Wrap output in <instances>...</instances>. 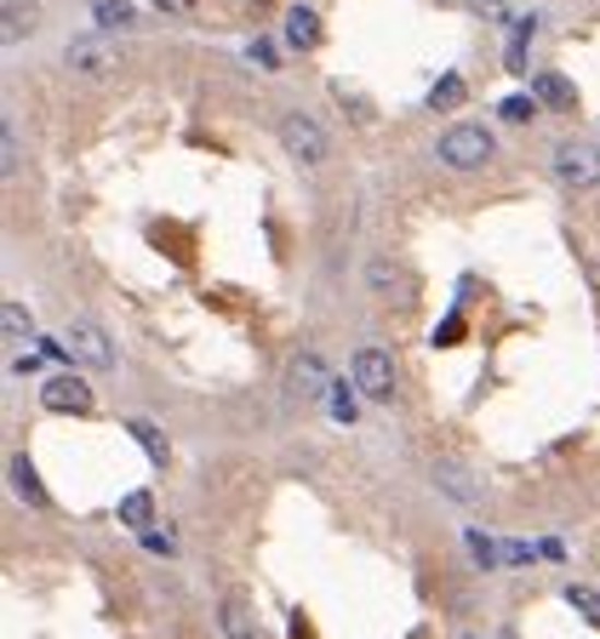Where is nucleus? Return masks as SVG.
<instances>
[{"instance_id": "1", "label": "nucleus", "mask_w": 600, "mask_h": 639, "mask_svg": "<svg viewBox=\"0 0 600 639\" xmlns=\"http://www.w3.org/2000/svg\"><path fill=\"white\" fill-rule=\"evenodd\" d=\"M435 149H440V161L452 171H474V166L492 161V132L486 126H452V132H440Z\"/></svg>"}, {"instance_id": "2", "label": "nucleus", "mask_w": 600, "mask_h": 639, "mask_svg": "<svg viewBox=\"0 0 600 639\" xmlns=\"http://www.w3.org/2000/svg\"><path fill=\"white\" fill-rule=\"evenodd\" d=\"M63 348L74 354V366H92V371H115V343L97 320H69L63 331Z\"/></svg>"}, {"instance_id": "3", "label": "nucleus", "mask_w": 600, "mask_h": 639, "mask_svg": "<svg viewBox=\"0 0 600 639\" xmlns=\"http://www.w3.org/2000/svg\"><path fill=\"white\" fill-rule=\"evenodd\" d=\"M555 177L566 189H595L600 184V149L584 138H561L555 143Z\"/></svg>"}, {"instance_id": "4", "label": "nucleus", "mask_w": 600, "mask_h": 639, "mask_svg": "<svg viewBox=\"0 0 600 639\" xmlns=\"http://www.w3.org/2000/svg\"><path fill=\"white\" fill-rule=\"evenodd\" d=\"M349 377H355V389H361L366 400H378V405L395 400V360H389L384 348H355V360H349Z\"/></svg>"}, {"instance_id": "5", "label": "nucleus", "mask_w": 600, "mask_h": 639, "mask_svg": "<svg viewBox=\"0 0 600 639\" xmlns=\"http://www.w3.org/2000/svg\"><path fill=\"white\" fill-rule=\"evenodd\" d=\"M281 143H286L304 166L327 161V126H320L315 115H286V120H281Z\"/></svg>"}, {"instance_id": "6", "label": "nucleus", "mask_w": 600, "mask_h": 639, "mask_svg": "<svg viewBox=\"0 0 600 639\" xmlns=\"http://www.w3.org/2000/svg\"><path fill=\"white\" fill-rule=\"evenodd\" d=\"M40 405H46V412H74V417H86V412H92V389H86L74 371H58V377L40 382Z\"/></svg>"}, {"instance_id": "7", "label": "nucleus", "mask_w": 600, "mask_h": 639, "mask_svg": "<svg viewBox=\"0 0 600 639\" xmlns=\"http://www.w3.org/2000/svg\"><path fill=\"white\" fill-rule=\"evenodd\" d=\"M430 480H435L458 508H474V502H481V480H474L469 463H458V457H435V463H430Z\"/></svg>"}, {"instance_id": "8", "label": "nucleus", "mask_w": 600, "mask_h": 639, "mask_svg": "<svg viewBox=\"0 0 600 639\" xmlns=\"http://www.w3.org/2000/svg\"><path fill=\"white\" fill-rule=\"evenodd\" d=\"M286 394L292 400H315V394H327V360H320L315 348H304L292 360V371H286Z\"/></svg>"}, {"instance_id": "9", "label": "nucleus", "mask_w": 600, "mask_h": 639, "mask_svg": "<svg viewBox=\"0 0 600 639\" xmlns=\"http://www.w3.org/2000/svg\"><path fill=\"white\" fill-rule=\"evenodd\" d=\"M63 63L69 69H86V74H104V69H115V52L97 35H81V40L63 46Z\"/></svg>"}, {"instance_id": "10", "label": "nucleus", "mask_w": 600, "mask_h": 639, "mask_svg": "<svg viewBox=\"0 0 600 639\" xmlns=\"http://www.w3.org/2000/svg\"><path fill=\"white\" fill-rule=\"evenodd\" d=\"M217 628H223V639H258V623H252V605H246L240 594H230L217 605Z\"/></svg>"}, {"instance_id": "11", "label": "nucleus", "mask_w": 600, "mask_h": 639, "mask_svg": "<svg viewBox=\"0 0 600 639\" xmlns=\"http://www.w3.org/2000/svg\"><path fill=\"white\" fill-rule=\"evenodd\" d=\"M532 92L543 97L549 109H572V104H578V86H572L566 74H555V69H549V74H538V81H532Z\"/></svg>"}, {"instance_id": "12", "label": "nucleus", "mask_w": 600, "mask_h": 639, "mask_svg": "<svg viewBox=\"0 0 600 639\" xmlns=\"http://www.w3.org/2000/svg\"><path fill=\"white\" fill-rule=\"evenodd\" d=\"M92 23H97V29H132L138 7H132V0H92Z\"/></svg>"}, {"instance_id": "13", "label": "nucleus", "mask_w": 600, "mask_h": 639, "mask_svg": "<svg viewBox=\"0 0 600 639\" xmlns=\"http://www.w3.org/2000/svg\"><path fill=\"white\" fill-rule=\"evenodd\" d=\"M286 40L292 46H315L320 40V12L315 7H292L286 12Z\"/></svg>"}, {"instance_id": "14", "label": "nucleus", "mask_w": 600, "mask_h": 639, "mask_svg": "<svg viewBox=\"0 0 600 639\" xmlns=\"http://www.w3.org/2000/svg\"><path fill=\"white\" fill-rule=\"evenodd\" d=\"M12 485H17V497L30 502V508H46V492H40V480L30 469V457H12Z\"/></svg>"}, {"instance_id": "15", "label": "nucleus", "mask_w": 600, "mask_h": 639, "mask_svg": "<svg viewBox=\"0 0 600 639\" xmlns=\"http://www.w3.org/2000/svg\"><path fill=\"white\" fill-rule=\"evenodd\" d=\"M149 514H155V497H149V492H132V497H120V525H132L138 536L149 531Z\"/></svg>"}, {"instance_id": "16", "label": "nucleus", "mask_w": 600, "mask_h": 639, "mask_svg": "<svg viewBox=\"0 0 600 639\" xmlns=\"http://www.w3.org/2000/svg\"><path fill=\"white\" fill-rule=\"evenodd\" d=\"M127 428H132V440L149 451V463H161V469H166V434H161L155 423H143V417H132Z\"/></svg>"}, {"instance_id": "17", "label": "nucleus", "mask_w": 600, "mask_h": 639, "mask_svg": "<svg viewBox=\"0 0 600 639\" xmlns=\"http://www.w3.org/2000/svg\"><path fill=\"white\" fill-rule=\"evenodd\" d=\"M463 543H469V554H474V566H486V571H492V566H504V548H497V536H486V531H474V525H469V531H463Z\"/></svg>"}, {"instance_id": "18", "label": "nucleus", "mask_w": 600, "mask_h": 639, "mask_svg": "<svg viewBox=\"0 0 600 639\" xmlns=\"http://www.w3.org/2000/svg\"><path fill=\"white\" fill-rule=\"evenodd\" d=\"M23 29H35V7L30 0H7V46H17Z\"/></svg>"}, {"instance_id": "19", "label": "nucleus", "mask_w": 600, "mask_h": 639, "mask_svg": "<svg viewBox=\"0 0 600 639\" xmlns=\"http://www.w3.org/2000/svg\"><path fill=\"white\" fill-rule=\"evenodd\" d=\"M0 320H7V343H23L35 331V320H30V309H23V303H7V309H0Z\"/></svg>"}, {"instance_id": "20", "label": "nucleus", "mask_w": 600, "mask_h": 639, "mask_svg": "<svg viewBox=\"0 0 600 639\" xmlns=\"http://www.w3.org/2000/svg\"><path fill=\"white\" fill-rule=\"evenodd\" d=\"M355 394H361V389H349V382H332V417H338V423H355V417H361Z\"/></svg>"}, {"instance_id": "21", "label": "nucleus", "mask_w": 600, "mask_h": 639, "mask_svg": "<svg viewBox=\"0 0 600 639\" xmlns=\"http://www.w3.org/2000/svg\"><path fill=\"white\" fill-rule=\"evenodd\" d=\"M430 104H435V109H458V104H463V74H446V81L430 92Z\"/></svg>"}, {"instance_id": "22", "label": "nucleus", "mask_w": 600, "mask_h": 639, "mask_svg": "<svg viewBox=\"0 0 600 639\" xmlns=\"http://www.w3.org/2000/svg\"><path fill=\"white\" fill-rule=\"evenodd\" d=\"M566 600H572V605H578V611H584V617H589V623L600 628V594H595V588H578V582H572V588H566Z\"/></svg>"}, {"instance_id": "23", "label": "nucleus", "mask_w": 600, "mask_h": 639, "mask_svg": "<svg viewBox=\"0 0 600 639\" xmlns=\"http://www.w3.org/2000/svg\"><path fill=\"white\" fill-rule=\"evenodd\" d=\"M143 548H149V554H166V559H172V554H178V536L149 525V531H143Z\"/></svg>"}, {"instance_id": "24", "label": "nucleus", "mask_w": 600, "mask_h": 639, "mask_svg": "<svg viewBox=\"0 0 600 639\" xmlns=\"http://www.w3.org/2000/svg\"><path fill=\"white\" fill-rule=\"evenodd\" d=\"M527 40H532V17L515 29V46H509V69H527Z\"/></svg>"}, {"instance_id": "25", "label": "nucleus", "mask_w": 600, "mask_h": 639, "mask_svg": "<svg viewBox=\"0 0 600 639\" xmlns=\"http://www.w3.org/2000/svg\"><path fill=\"white\" fill-rule=\"evenodd\" d=\"M366 280H372V286H378V292H389V286H395V269H389V258H372Z\"/></svg>"}, {"instance_id": "26", "label": "nucleus", "mask_w": 600, "mask_h": 639, "mask_svg": "<svg viewBox=\"0 0 600 639\" xmlns=\"http://www.w3.org/2000/svg\"><path fill=\"white\" fill-rule=\"evenodd\" d=\"M504 115H509V120H527V115H532V104H527V97H509Z\"/></svg>"}, {"instance_id": "27", "label": "nucleus", "mask_w": 600, "mask_h": 639, "mask_svg": "<svg viewBox=\"0 0 600 639\" xmlns=\"http://www.w3.org/2000/svg\"><path fill=\"white\" fill-rule=\"evenodd\" d=\"M474 12H486V17H504V0H469Z\"/></svg>"}, {"instance_id": "28", "label": "nucleus", "mask_w": 600, "mask_h": 639, "mask_svg": "<svg viewBox=\"0 0 600 639\" xmlns=\"http://www.w3.org/2000/svg\"><path fill=\"white\" fill-rule=\"evenodd\" d=\"M504 559H515V566H527L532 548H527V543H509V548H504Z\"/></svg>"}, {"instance_id": "29", "label": "nucleus", "mask_w": 600, "mask_h": 639, "mask_svg": "<svg viewBox=\"0 0 600 639\" xmlns=\"http://www.w3.org/2000/svg\"><path fill=\"white\" fill-rule=\"evenodd\" d=\"M252 58H258L263 69H274V52H269V40H252Z\"/></svg>"}, {"instance_id": "30", "label": "nucleus", "mask_w": 600, "mask_h": 639, "mask_svg": "<svg viewBox=\"0 0 600 639\" xmlns=\"http://www.w3.org/2000/svg\"><path fill=\"white\" fill-rule=\"evenodd\" d=\"M155 7H166V12H189L195 0H155Z\"/></svg>"}, {"instance_id": "31", "label": "nucleus", "mask_w": 600, "mask_h": 639, "mask_svg": "<svg viewBox=\"0 0 600 639\" xmlns=\"http://www.w3.org/2000/svg\"><path fill=\"white\" fill-rule=\"evenodd\" d=\"M458 639H474V634H458Z\"/></svg>"}]
</instances>
